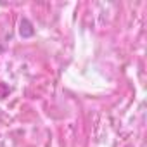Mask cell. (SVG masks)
Listing matches in <instances>:
<instances>
[]
</instances>
